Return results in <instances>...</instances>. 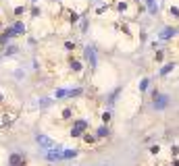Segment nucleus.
I'll return each instance as SVG.
<instances>
[{
  "instance_id": "423d86ee",
  "label": "nucleus",
  "mask_w": 179,
  "mask_h": 166,
  "mask_svg": "<svg viewBox=\"0 0 179 166\" xmlns=\"http://www.w3.org/2000/svg\"><path fill=\"white\" fill-rule=\"evenodd\" d=\"M171 35H175V29H165L161 37H165V40H167V37H171Z\"/></svg>"
},
{
  "instance_id": "39448f33",
  "label": "nucleus",
  "mask_w": 179,
  "mask_h": 166,
  "mask_svg": "<svg viewBox=\"0 0 179 166\" xmlns=\"http://www.w3.org/2000/svg\"><path fill=\"white\" fill-rule=\"evenodd\" d=\"M73 156H77L75 150H65V154H63V158H73Z\"/></svg>"
},
{
  "instance_id": "20e7f679",
  "label": "nucleus",
  "mask_w": 179,
  "mask_h": 166,
  "mask_svg": "<svg viewBox=\"0 0 179 166\" xmlns=\"http://www.w3.org/2000/svg\"><path fill=\"white\" fill-rule=\"evenodd\" d=\"M96 135H98V139H102V137H106V135H108V129H106V127H100V129L96 131Z\"/></svg>"
},
{
  "instance_id": "7ed1b4c3",
  "label": "nucleus",
  "mask_w": 179,
  "mask_h": 166,
  "mask_svg": "<svg viewBox=\"0 0 179 166\" xmlns=\"http://www.w3.org/2000/svg\"><path fill=\"white\" fill-rule=\"evenodd\" d=\"M94 52H96L94 48H87V50H85V58L90 60V64H92V66H96V54H94Z\"/></svg>"
},
{
  "instance_id": "f257e3e1",
  "label": "nucleus",
  "mask_w": 179,
  "mask_h": 166,
  "mask_svg": "<svg viewBox=\"0 0 179 166\" xmlns=\"http://www.w3.org/2000/svg\"><path fill=\"white\" fill-rule=\"evenodd\" d=\"M36 141H38L42 148H54V141H52L50 137H46V135H38V137H36Z\"/></svg>"
},
{
  "instance_id": "f03ea898",
  "label": "nucleus",
  "mask_w": 179,
  "mask_h": 166,
  "mask_svg": "<svg viewBox=\"0 0 179 166\" xmlns=\"http://www.w3.org/2000/svg\"><path fill=\"white\" fill-rule=\"evenodd\" d=\"M167 102H169V98H167V96H158V98L154 100V108H158V110H161V108H165V106H167Z\"/></svg>"
}]
</instances>
